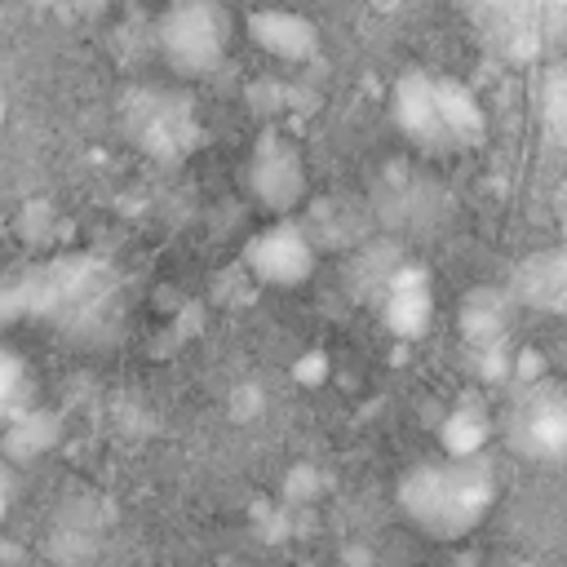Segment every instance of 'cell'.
<instances>
[{"mask_svg":"<svg viewBox=\"0 0 567 567\" xmlns=\"http://www.w3.org/2000/svg\"><path fill=\"white\" fill-rule=\"evenodd\" d=\"M545 120L567 142V66H554L545 80Z\"/></svg>","mask_w":567,"mask_h":567,"instance_id":"obj_11","label":"cell"},{"mask_svg":"<svg viewBox=\"0 0 567 567\" xmlns=\"http://www.w3.org/2000/svg\"><path fill=\"white\" fill-rule=\"evenodd\" d=\"M563 230H567V204H563Z\"/></svg>","mask_w":567,"mask_h":567,"instance_id":"obj_13","label":"cell"},{"mask_svg":"<svg viewBox=\"0 0 567 567\" xmlns=\"http://www.w3.org/2000/svg\"><path fill=\"white\" fill-rule=\"evenodd\" d=\"M545 4H567V0H545Z\"/></svg>","mask_w":567,"mask_h":567,"instance_id":"obj_14","label":"cell"},{"mask_svg":"<svg viewBox=\"0 0 567 567\" xmlns=\"http://www.w3.org/2000/svg\"><path fill=\"white\" fill-rule=\"evenodd\" d=\"M514 297L536 310H567V252H536L514 275Z\"/></svg>","mask_w":567,"mask_h":567,"instance_id":"obj_8","label":"cell"},{"mask_svg":"<svg viewBox=\"0 0 567 567\" xmlns=\"http://www.w3.org/2000/svg\"><path fill=\"white\" fill-rule=\"evenodd\" d=\"M248 186L257 195L261 208H270L275 217H288L301 195H306V164H301V151L279 137V133H266L252 151V164H248Z\"/></svg>","mask_w":567,"mask_h":567,"instance_id":"obj_3","label":"cell"},{"mask_svg":"<svg viewBox=\"0 0 567 567\" xmlns=\"http://www.w3.org/2000/svg\"><path fill=\"white\" fill-rule=\"evenodd\" d=\"M514 443L527 456L567 461V394H536L514 416Z\"/></svg>","mask_w":567,"mask_h":567,"instance_id":"obj_5","label":"cell"},{"mask_svg":"<svg viewBox=\"0 0 567 567\" xmlns=\"http://www.w3.org/2000/svg\"><path fill=\"white\" fill-rule=\"evenodd\" d=\"M13 385H18V368L0 359V412L13 403Z\"/></svg>","mask_w":567,"mask_h":567,"instance_id":"obj_12","label":"cell"},{"mask_svg":"<svg viewBox=\"0 0 567 567\" xmlns=\"http://www.w3.org/2000/svg\"><path fill=\"white\" fill-rule=\"evenodd\" d=\"M430 319V292H425V279L421 275H399L394 288H390V323L399 332H421Z\"/></svg>","mask_w":567,"mask_h":567,"instance_id":"obj_10","label":"cell"},{"mask_svg":"<svg viewBox=\"0 0 567 567\" xmlns=\"http://www.w3.org/2000/svg\"><path fill=\"white\" fill-rule=\"evenodd\" d=\"M244 257H248V270L261 284H275V288L301 284L310 275V266H315V252H310L306 235L292 221H284V217L275 226H266L261 235H252L248 248H244Z\"/></svg>","mask_w":567,"mask_h":567,"instance_id":"obj_4","label":"cell"},{"mask_svg":"<svg viewBox=\"0 0 567 567\" xmlns=\"http://www.w3.org/2000/svg\"><path fill=\"white\" fill-rule=\"evenodd\" d=\"M399 505L425 536L452 540V536H465L474 523H483L492 505V474L474 461L421 465L403 478Z\"/></svg>","mask_w":567,"mask_h":567,"instance_id":"obj_1","label":"cell"},{"mask_svg":"<svg viewBox=\"0 0 567 567\" xmlns=\"http://www.w3.org/2000/svg\"><path fill=\"white\" fill-rule=\"evenodd\" d=\"M434 84H439V111H443V124H447L452 142L483 137V111L474 106V97L452 80H434Z\"/></svg>","mask_w":567,"mask_h":567,"instance_id":"obj_9","label":"cell"},{"mask_svg":"<svg viewBox=\"0 0 567 567\" xmlns=\"http://www.w3.org/2000/svg\"><path fill=\"white\" fill-rule=\"evenodd\" d=\"M230 35V18L213 0H177L159 18V53L173 71L204 75L221 62Z\"/></svg>","mask_w":567,"mask_h":567,"instance_id":"obj_2","label":"cell"},{"mask_svg":"<svg viewBox=\"0 0 567 567\" xmlns=\"http://www.w3.org/2000/svg\"><path fill=\"white\" fill-rule=\"evenodd\" d=\"M394 115H399L403 133L421 146H447L452 142V133L443 124V111H439V84L434 80H421V75L403 80L399 93H394Z\"/></svg>","mask_w":567,"mask_h":567,"instance_id":"obj_7","label":"cell"},{"mask_svg":"<svg viewBox=\"0 0 567 567\" xmlns=\"http://www.w3.org/2000/svg\"><path fill=\"white\" fill-rule=\"evenodd\" d=\"M248 35L257 49H266L270 58H284V62H306L319 49L315 22H306L301 13H288V9H252Z\"/></svg>","mask_w":567,"mask_h":567,"instance_id":"obj_6","label":"cell"}]
</instances>
